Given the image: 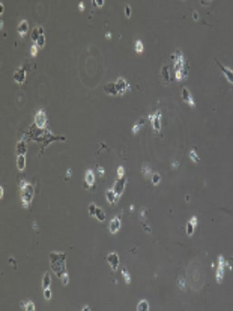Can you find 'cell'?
I'll return each instance as SVG.
<instances>
[{
  "label": "cell",
  "mask_w": 233,
  "mask_h": 311,
  "mask_svg": "<svg viewBox=\"0 0 233 311\" xmlns=\"http://www.w3.org/2000/svg\"><path fill=\"white\" fill-rule=\"evenodd\" d=\"M121 226V220L119 217L115 216L110 222L109 226L110 232L113 234H116L120 230Z\"/></svg>",
  "instance_id": "cell-4"
},
{
  "label": "cell",
  "mask_w": 233,
  "mask_h": 311,
  "mask_svg": "<svg viewBox=\"0 0 233 311\" xmlns=\"http://www.w3.org/2000/svg\"><path fill=\"white\" fill-rule=\"evenodd\" d=\"M87 182L89 186H92L95 181V178L92 171L89 170L86 175Z\"/></svg>",
  "instance_id": "cell-11"
},
{
  "label": "cell",
  "mask_w": 233,
  "mask_h": 311,
  "mask_svg": "<svg viewBox=\"0 0 233 311\" xmlns=\"http://www.w3.org/2000/svg\"><path fill=\"white\" fill-rule=\"evenodd\" d=\"M96 208H97V207L94 204H91L89 206L88 210L90 215H91V216H95Z\"/></svg>",
  "instance_id": "cell-14"
},
{
  "label": "cell",
  "mask_w": 233,
  "mask_h": 311,
  "mask_svg": "<svg viewBox=\"0 0 233 311\" xmlns=\"http://www.w3.org/2000/svg\"><path fill=\"white\" fill-rule=\"evenodd\" d=\"M177 284L179 285V287L182 288H185V280L184 279H178V283Z\"/></svg>",
  "instance_id": "cell-18"
},
{
  "label": "cell",
  "mask_w": 233,
  "mask_h": 311,
  "mask_svg": "<svg viewBox=\"0 0 233 311\" xmlns=\"http://www.w3.org/2000/svg\"><path fill=\"white\" fill-rule=\"evenodd\" d=\"M96 218L101 222H103L106 219V215L103 210L100 208L97 207L95 212V216Z\"/></svg>",
  "instance_id": "cell-7"
},
{
  "label": "cell",
  "mask_w": 233,
  "mask_h": 311,
  "mask_svg": "<svg viewBox=\"0 0 233 311\" xmlns=\"http://www.w3.org/2000/svg\"><path fill=\"white\" fill-rule=\"evenodd\" d=\"M107 261L113 271H116L119 264V256L116 252L110 253L107 257Z\"/></svg>",
  "instance_id": "cell-3"
},
{
  "label": "cell",
  "mask_w": 233,
  "mask_h": 311,
  "mask_svg": "<svg viewBox=\"0 0 233 311\" xmlns=\"http://www.w3.org/2000/svg\"><path fill=\"white\" fill-rule=\"evenodd\" d=\"M161 114L159 111L149 115V119L152 123L153 129L157 132H160L161 129Z\"/></svg>",
  "instance_id": "cell-2"
},
{
  "label": "cell",
  "mask_w": 233,
  "mask_h": 311,
  "mask_svg": "<svg viewBox=\"0 0 233 311\" xmlns=\"http://www.w3.org/2000/svg\"><path fill=\"white\" fill-rule=\"evenodd\" d=\"M122 274L124 278L126 283L127 284H129L131 281V278H130V275H129L128 271L126 269H123L122 271Z\"/></svg>",
  "instance_id": "cell-13"
},
{
  "label": "cell",
  "mask_w": 233,
  "mask_h": 311,
  "mask_svg": "<svg viewBox=\"0 0 233 311\" xmlns=\"http://www.w3.org/2000/svg\"><path fill=\"white\" fill-rule=\"evenodd\" d=\"M120 180L116 181L115 182V185L113 187V190L115 193L116 198H118L123 194V191L125 188V182L124 180Z\"/></svg>",
  "instance_id": "cell-5"
},
{
  "label": "cell",
  "mask_w": 233,
  "mask_h": 311,
  "mask_svg": "<svg viewBox=\"0 0 233 311\" xmlns=\"http://www.w3.org/2000/svg\"><path fill=\"white\" fill-rule=\"evenodd\" d=\"M137 310L138 311H148L149 310V304L146 300L143 299L139 302L137 307Z\"/></svg>",
  "instance_id": "cell-9"
},
{
  "label": "cell",
  "mask_w": 233,
  "mask_h": 311,
  "mask_svg": "<svg viewBox=\"0 0 233 311\" xmlns=\"http://www.w3.org/2000/svg\"><path fill=\"white\" fill-rule=\"evenodd\" d=\"M44 297H45V299L46 300H48L50 299L51 298V291L49 288L44 290Z\"/></svg>",
  "instance_id": "cell-16"
},
{
  "label": "cell",
  "mask_w": 233,
  "mask_h": 311,
  "mask_svg": "<svg viewBox=\"0 0 233 311\" xmlns=\"http://www.w3.org/2000/svg\"><path fill=\"white\" fill-rule=\"evenodd\" d=\"M160 180L161 177L160 174L158 173H154L152 175V184L154 186H157L160 183Z\"/></svg>",
  "instance_id": "cell-12"
},
{
  "label": "cell",
  "mask_w": 233,
  "mask_h": 311,
  "mask_svg": "<svg viewBox=\"0 0 233 311\" xmlns=\"http://www.w3.org/2000/svg\"><path fill=\"white\" fill-rule=\"evenodd\" d=\"M197 224V219L195 217H193L190 220V222H188L187 226V233L189 235H192L194 232V226H196Z\"/></svg>",
  "instance_id": "cell-8"
},
{
  "label": "cell",
  "mask_w": 233,
  "mask_h": 311,
  "mask_svg": "<svg viewBox=\"0 0 233 311\" xmlns=\"http://www.w3.org/2000/svg\"><path fill=\"white\" fill-rule=\"evenodd\" d=\"M51 283V278L48 272H46L43 277L42 280V287L43 289L46 290L49 288Z\"/></svg>",
  "instance_id": "cell-6"
},
{
  "label": "cell",
  "mask_w": 233,
  "mask_h": 311,
  "mask_svg": "<svg viewBox=\"0 0 233 311\" xmlns=\"http://www.w3.org/2000/svg\"><path fill=\"white\" fill-rule=\"evenodd\" d=\"M117 175L119 179H121L124 176V170L123 166H120L118 167L117 170Z\"/></svg>",
  "instance_id": "cell-15"
},
{
  "label": "cell",
  "mask_w": 233,
  "mask_h": 311,
  "mask_svg": "<svg viewBox=\"0 0 233 311\" xmlns=\"http://www.w3.org/2000/svg\"><path fill=\"white\" fill-rule=\"evenodd\" d=\"M136 48V51L137 52H141L143 51V44H142V42H141L140 41H138L137 42Z\"/></svg>",
  "instance_id": "cell-17"
},
{
  "label": "cell",
  "mask_w": 233,
  "mask_h": 311,
  "mask_svg": "<svg viewBox=\"0 0 233 311\" xmlns=\"http://www.w3.org/2000/svg\"><path fill=\"white\" fill-rule=\"evenodd\" d=\"M106 197H107V201L110 204L113 203L116 199L115 193H114L112 189L109 190L107 191V193H106Z\"/></svg>",
  "instance_id": "cell-10"
},
{
  "label": "cell",
  "mask_w": 233,
  "mask_h": 311,
  "mask_svg": "<svg viewBox=\"0 0 233 311\" xmlns=\"http://www.w3.org/2000/svg\"><path fill=\"white\" fill-rule=\"evenodd\" d=\"M51 267L53 273L59 278L66 273V254L62 252H52L50 254Z\"/></svg>",
  "instance_id": "cell-1"
}]
</instances>
